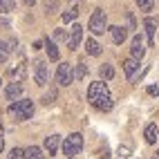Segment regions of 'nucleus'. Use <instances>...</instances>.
<instances>
[{
  "mask_svg": "<svg viewBox=\"0 0 159 159\" xmlns=\"http://www.w3.org/2000/svg\"><path fill=\"white\" fill-rule=\"evenodd\" d=\"M2 148H5V139H2V134H0V152H2Z\"/></svg>",
  "mask_w": 159,
  "mask_h": 159,
  "instance_id": "31",
  "label": "nucleus"
},
{
  "mask_svg": "<svg viewBox=\"0 0 159 159\" xmlns=\"http://www.w3.org/2000/svg\"><path fill=\"white\" fill-rule=\"evenodd\" d=\"M143 27H146V31H148V43H150V47H152V45H155V36H157V20L146 18Z\"/></svg>",
  "mask_w": 159,
  "mask_h": 159,
  "instance_id": "11",
  "label": "nucleus"
},
{
  "mask_svg": "<svg viewBox=\"0 0 159 159\" xmlns=\"http://www.w3.org/2000/svg\"><path fill=\"white\" fill-rule=\"evenodd\" d=\"M45 47H47V56H49V61H58V47L52 43V40H47Z\"/></svg>",
  "mask_w": 159,
  "mask_h": 159,
  "instance_id": "18",
  "label": "nucleus"
},
{
  "mask_svg": "<svg viewBox=\"0 0 159 159\" xmlns=\"http://www.w3.org/2000/svg\"><path fill=\"white\" fill-rule=\"evenodd\" d=\"M58 141H61V137L58 134H49V137H45V150L49 152V155H54L56 150H58Z\"/></svg>",
  "mask_w": 159,
  "mask_h": 159,
  "instance_id": "13",
  "label": "nucleus"
},
{
  "mask_svg": "<svg viewBox=\"0 0 159 159\" xmlns=\"http://www.w3.org/2000/svg\"><path fill=\"white\" fill-rule=\"evenodd\" d=\"M0 27H2V29H9V20H7V18H0Z\"/></svg>",
  "mask_w": 159,
  "mask_h": 159,
  "instance_id": "30",
  "label": "nucleus"
},
{
  "mask_svg": "<svg viewBox=\"0 0 159 159\" xmlns=\"http://www.w3.org/2000/svg\"><path fill=\"white\" fill-rule=\"evenodd\" d=\"M56 81H58V85H70V83L74 81V74H72V65L70 63H61L58 70H56Z\"/></svg>",
  "mask_w": 159,
  "mask_h": 159,
  "instance_id": "6",
  "label": "nucleus"
},
{
  "mask_svg": "<svg viewBox=\"0 0 159 159\" xmlns=\"http://www.w3.org/2000/svg\"><path fill=\"white\" fill-rule=\"evenodd\" d=\"M157 159H159V152H157Z\"/></svg>",
  "mask_w": 159,
  "mask_h": 159,
  "instance_id": "34",
  "label": "nucleus"
},
{
  "mask_svg": "<svg viewBox=\"0 0 159 159\" xmlns=\"http://www.w3.org/2000/svg\"><path fill=\"white\" fill-rule=\"evenodd\" d=\"M58 5H56V0H52V2H49V0H47V5H45V9H47V14H54V9H56Z\"/></svg>",
  "mask_w": 159,
  "mask_h": 159,
  "instance_id": "26",
  "label": "nucleus"
},
{
  "mask_svg": "<svg viewBox=\"0 0 159 159\" xmlns=\"http://www.w3.org/2000/svg\"><path fill=\"white\" fill-rule=\"evenodd\" d=\"M7 56H9V47L0 40V63H7Z\"/></svg>",
  "mask_w": 159,
  "mask_h": 159,
  "instance_id": "23",
  "label": "nucleus"
},
{
  "mask_svg": "<svg viewBox=\"0 0 159 159\" xmlns=\"http://www.w3.org/2000/svg\"><path fill=\"white\" fill-rule=\"evenodd\" d=\"M130 58H134V61H141L143 58V54H146V47H143V38L137 34L134 38H132V47H130Z\"/></svg>",
  "mask_w": 159,
  "mask_h": 159,
  "instance_id": "8",
  "label": "nucleus"
},
{
  "mask_svg": "<svg viewBox=\"0 0 159 159\" xmlns=\"http://www.w3.org/2000/svg\"><path fill=\"white\" fill-rule=\"evenodd\" d=\"M23 159H43L40 148H38V146H29L27 150H23Z\"/></svg>",
  "mask_w": 159,
  "mask_h": 159,
  "instance_id": "16",
  "label": "nucleus"
},
{
  "mask_svg": "<svg viewBox=\"0 0 159 159\" xmlns=\"http://www.w3.org/2000/svg\"><path fill=\"white\" fill-rule=\"evenodd\" d=\"M105 97H110V92H108V85H105L103 81H94L92 85L88 88V101L92 105H97L99 101H103Z\"/></svg>",
  "mask_w": 159,
  "mask_h": 159,
  "instance_id": "2",
  "label": "nucleus"
},
{
  "mask_svg": "<svg viewBox=\"0 0 159 159\" xmlns=\"http://www.w3.org/2000/svg\"><path fill=\"white\" fill-rule=\"evenodd\" d=\"M99 74H101V79H103V81H110V79L114 76V67H112V65H101Z\"/></svg>",
  "mask_w": 159,
  "mask_h": 159,
  "instance_id": "19",
  "label": "nucleus"
},
{
  "mask_svg": "<svg viewBox=\"0 0 159 159\" xmlns=\"http://www.w3.org/2000/svg\"><path fill=\"white\" fill-rule=\"evenodd\" d=\"M54 99H56V90H52L49 94H45V97H43V103L49 105V103H54Z\"/></svg>",
  "mask_w": 159,
  "mask_h": 159,
  "instance_id": "24",
  "label": "nucleus"
},
{
  "mask_svg": "<svg viewBox=\"0 0 159 159\" xmlns=\"http://www.w3.org/2000/svg\"><path fill=\"white\" fill-rule=\"evenodd\" d=\"M0 85H2V81H0Z\"/></svg>",
  "mask_w": 159,
  "mask_h": 159,
  "instance_id": "35",
  "label": "nucleus"
},
{
  "mask_svg": "<svg viewBox=\"0 0 159 159\" xmlns=\"http://www.w3.org/2000/svg\"><path fill=\"white\" fill-rule=\"evenodd\" d=\"M20 94H23V85H20V83H9L7 90H5V97H7L9 101H16Z\"/></svg>",
  "mask_w": 159,
  "mask_h": 159,
  "instance_id": "10",
  "label": "nucleus"
},
{
  "mask_svg": "<svg viewBox=\"0 0 159 159\" xmlns=\"http://www.w3.org/2000/svg\"><path fill=\"white\" fill-rule=\"evenodd\" d=\"M123 70H125V76L132 81V79H134V72L139 70V61H134V58H125V61H123Z\"/></svg>",
  "mask_w": 159,
  "mask_h": 159,
  "instance_id": "12",
  "label": "nucleus"
},
{
  "mask_svg": "<svg viewBox=\"0 0 159 159\" xmlns=\"http://www.w3.org/2000/svg\"><path fill=\"white\" fill-rule=\"evenodd\" d=\"M9 112L14 114V119L18 121H25V119H31V114H34V103L29 99H23V101H14L9 105Z\"/></svg>",
  "mask_w": 159,
  "mask_h": 159,
  "instance_id": "1",
  "label": "nucleus"
},
{
  "mask_svg": "<svg viewBox=\"0 0 159 159\" xmlns=\"http://www.w3.org/2000/svg\"><path fill=\"white\" fill-rule=\"evenodd\" d=\"M54 38L56 40H63V38H67V36H65V31H63V29H56L54 31Z\"/></svg>",
  "mask_w": 159,
  "mask_h": 159,
  "instance_id": "27",
  "label": "nucleus"
},
{
  "mask_svg": "<svg viewBox=\"0 0 159 159\" xmlns=\"http://www.w3.org/2000/svg\"><path fill=\"white\" fill-rule=\"evenodd\" d=\"M9 159H23V150H20V148H14L11 155H9Z\"/></svg>",
  "mask_w": 159,
  "mask_h": 159,
  "instance_id": "25",
  "label": "nucleus"
},
{
  "mask_svg": "<svg viewBox=\"0 0 159 159\" xmlns=\"http://www.w3.org/2000/svg\"><path fill=\"white\" fill-rule=\"evenodd\" d=\"M143 134H146V141H148V143H155V141L159 139V137H157V123H148Z\"/></svg>",
  "mask_w": 159,
  "mask_h": 159,
  "instance_id": "14",
  "label": "nucleus"
},
{
  "mask_svg": "<svg viewBox=\"0 0 159 159\" xmlns=\"http://www.w3.org/2000/svg\"><path fill=\"white\" fill-rule=\"evenodd\" d=\"M81 40H83V27H81V25H72V29H70V38H67L70 49H79Z\"/></svg>",
  "mask_w": 159,
  "mask_h": 159,
  "instance_id": "7",
  "label": "nucleus"
},
{
  "mask_svg": "<svg viewBox=\"0 0 159 159\" xmlns=\"http://www.w3.org/2000/svg\"><path fill=\"white\" fill-rule=\"evenodd\" d=\"M148 94H152V97H155V94H159V88H157V85H150V88H148Z\"/></svg>",
  "mask_w": 159,
  "mask_h": 159,
  "instance_id": "29",
  "label": "nucleus"
},
{
  "mask_svg": "<svg viewBox=\"0 0 159 159\" xmlns=\"http://www.w3.org/2000/svg\"><path fill=\"white\" fill-rule=\"evenodd\" d=\"M110 34H112V40L116 45H121L125 38H128V31H125V27H119V25H114V27H110Z\"/></svg>",
  "mask_w": 159,
  "mask_h": 159,
  "instance_id": "9",
  "label": "nucleus"
},
{
  "mask_svg": "<svg viewBox=\"0 0 159 159\" xmlns=\"http://www.w3.org/2000/svg\"><path fill=\"white\" fill-rule=\"evenodd\" d=\"M34 81H36V85H47V81H49V72H47V63L45 61H36L34 63Z\"/></svg>",
  "mask_w": 159,
  "mask_h": 159,
  "instance_id": "5",
  "label": "nucleus"
},
{
  "mask_svg": "<svg viewBox=\"0 0 159 159\" xmlns=\"http://www.w3.org/2000/svg\"><path fill=\"white\" fill-rule=\"evenodd\" d=\"M76 16H79V9H76V7H72V9H67V11L63 14V20H65V23H72V20L76 18Z\"/></svg>",
  "mask_w": 159,
  "mask_h": 159,
  "instance_id": "20",
  "label": "nucleus"
},
{
  "mask_svg": "<svg viewBox=\"0 0 159 159\" xmlns=\"http://www.w3.org/2000/svg\"><path fill=\"white\" fill-rule=\"evenodd\" d=\"M137 5H139V9H141V11H152L155 0H137Z\"/></svg>",
  "mask_w": 159,
  "mask_h": 159,
  "instance_id": "22",
  "label": "nucleus"
},
{
  "mask_svg": "<svg viewBox=\"0 0 159 159\" xmlns=\"http://www.w3.org/2000/svg\"><path fill=\"white\" fill-rule=\"evenodd\" d=\"M101 159H108V152H105V150H103V155H101Z\"/></svg>",
  "mask_w": 159,
  "mask_h": 159,
  "instance_id": "33",
  "label": "nucleus"
},
{
  "mask_svg": "<svg viewBox=\"0 0 159 159\" xmlns=\"http://www.w3.org/2000/svg\"><path fill=\"white\" fill-rule=\"evenodd\" d=\"M23 2H25V5H29V7H34V2H36V0H23Z\"/></svg>",
  "mask_w": 159,
  "mask_h": 159,
  "instance_id": "32",
  "label": "nucleus"
},
{
  "mask_svg": "<svg viewBox=\"0 0 159 159\" xmlns=\"http://www.w3.org/2000/svg\"><path fill=\"white\" fill-rule=\"evenodd\" d=\"M0 11L2 14L14 11V0H0Z\"/></svg>",
  "mask_w": 159,
  "mask_h": 159,
  "instance_id": "21",
  "label": "nucleus"
},
{
  "mask_svg": "<svg viewBox=\"0 0 159 159\" xmlns=\"http://www.w3.org/2000/svg\"><path fill=\"white\" fill-rule=\"evenodd\" d=\"M90 31L92 34H103L108 29V18H105V11L103 9H94L92 16H90Z\"/></svg>",
  "mask_w": 159,
  "mask_h": 159,
  "instance_id": "3",
  "label": "nucleus"
},
{
  "mask_svg": "<svg viewBox=\"0 0 159 159\" xmlns=\"http://www.w3.org/2000/svg\"><path fill=\"white\" fill-rule=\"evenodd\" d=\"M85 74H88L85 63H79V65H74V81H83V79H85Z\"/></svg>",
  "mask_w": 159,
  "mask_h": 159,
  "instance_id": "17",
  "label": "nucleus"
},
{
  "mask_svg": "<svg viewBox=\"0 0 159 159\" xmlns=\"http://www.w3.org/2000/svg\"><path fill=\"white\" fill-rule=\"evenodd\" d=\"M85 49H88L90 56H99V54H101V45H99L94 38H88V40H85Z\"/></svg>",
  "mask_w": 159,
  "mask_h": 159,
  "instance_id": "15",
  "label": "nucleus"
},
{
  "mask_svg": "<svg viewBox=\"0 0 159 159\" xmlns=\"http://www.w3.org/2000/svg\"><path fill=\"white\" fill-rule=\"evenodd\" d=\"M81 148H83V137L79 132H74V134H70L67 139L63 141V155H65L67 159H72L74 155L81 150Z\"/></svg>",
  "mask_w": 159,
  "mask_h": 159,
  "instance_id": "4",
  "label": "nucleus"
},
{
  "mask_svg": "<svg viewBox=\"0 0 159 159\" xmlns=\"http://www.w3.org/2000/svg\"><path fill=\"white\" fill-rule=\"evenodd\" d=\"M119 155H121V157H128V155H130V148L121 146V148H119Z\"/></svg>",
  "mask_w": 159,
  "mask_h": 159,
  "instance_id": "28",
  "label": "nucleus"
}]
</instances>
